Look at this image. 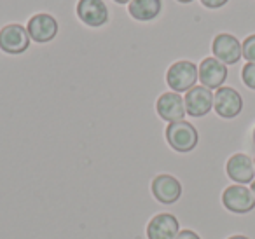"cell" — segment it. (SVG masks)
Listing matches in <instances>:
<instances>
[{
	"mask_svg": "<svg viewBox=\"0 0 255 239\" xmlns=\"http://www.w3.org/2000/svg\"><path fill=\"white\" fill-rule=\"evenodd\" d=\"M166 141L175 152L187 154L198 147L199 134L198 129L187 120H178V122H170L166 127Z\"/></svg>",
	"mask_w": 255,
	"mask_h": 239,
	"instance_id": "obj_1",
	"label": "cell"
},
{
	"mask_svg": "<svg viewBox=\"0 0 255 239\" xmlns=\"http://www.w3.org/2000/svg\"><path fill=\"white\" fill-rule=\"evenodd\" d=\"M199 81V72L192 61L180 60L175 61L166 72V82L173 93H187Z\"/></svg>",
	"mask_w": 255,
	"mask_h": 239,
	"instance_id": "obj_2",
	"label": "cell"
},
{
	"mask_svg": "<svg viewBox=\"0 0 255 239\" xmlns=\"http://www.w3.org/2000/svg\"><path fill=\"white\" fill-rule=\"evenodd\" d=\"M222 204L231 213L247 215L255 208V197L248 187L229 185L222 192Z\"/></svg>",
	"mask_w": 255,
	"mask_h": 239,
	"instance_id": "obj_3",
	"label": "cell"
},
{
	"mask_svg": "<svg viewBox=\"0 0 255 239\" xmlns=\"http://www.w3.org/2000/svg\"><path fill=\"white\" fill-rule=\"evenodd\" d=\"M213 109L222 119H234L243 110V98L234 88H219L213 95Z\"/></svg>",
	"mask_w": 255,
	"mask_h": 239,
	"instance_id": "obj_4",
	"label": "cell"
},
{
	"mask_svg": "<svg viewBox=\"0 0 255 239\" xmlns=\"http://www.w3.org/2000/svg\"><path fill=\"white\" fill-rule=\"evenodd\" d=\"M30 47V35L18 23L5 25L0 30V49L7 54H21Z\"/></svg>",
	"mask_w": 255,
	"mask_h": 239,
	"instance_id": "obj_5",
	"label": "cell"
},
{
	"mask_svg": "<svg viewBox=\"0 0 255 239\" xmlns=\"http://www.w3.org/2000/svg\"><path fill=\"white\" fill-rule=\"evenodd\" d=\"M213 58L222 61L224 65H236L243 56L241 42L231 33H219L212 42Z\"/></svg>",
	"mask_w": 255,
	"mask_h": 239,
	"instance_id": "obj_6",
	"label": "cell"
},
{
	"mask_svg": "<svg viewBox=\"0 0 255 239\" xmlns=\"http://www.w3.org/2000/svg\"><path fill=\"white\" fill-rule=\"evenodd\" d=\"M185 112L191 117H205L213 109V93L205 86H194L185 93Z\"/></svg>",
	"mask_w": 255,
	"mask_h": 239,
	"instance_id": "obj_7",
	"label": "cell"
},
{
	"mask_svg": "<svg viewBox=\"0 0 255 239\" xmlns=\"http://www.w3.org/2000/svg\"><path fill=\"white\" fill-rule=\"evenodd\" d=\"M26 32H28L30 39L35 40V42H51L58 35V21L51 14L40 12V14L30 18L28 25H26Z\"/></svg>",
	"mask_w": 255,
	"mask_h": 239,
	"instance_id": "obj_8",
	"label": "cell"
},
{
	"mask_svg": "<svg viewBox=\"0 0 255 239\" xmlns=\"http://www.w3.org/2000/svg\"><path fill=\"white\" fill-rule=\"evenodd\" d=\"M77 16L84 25L98 28L109 21V9L103 0H79Z\"/></svg>",
	"mask_w": 255,
	"mask_h": 239,
	"instance_id": "obj_9",
	"label": "cell"
},
{
	"mask_svg": "<svg viewBox=\"0 0 255 239\" xmlns=\"http://www.w3.org/2000/svg\"><path fill=\"white\" fill-rule=\"evenodd\" d=\"M157 116L166 122H178L185 117V103L178 93H164L156 102Z\"/></svg>",
	"mask_w": 255,
	"mask_h": 239,
	"instance_id": "obj_10",
	"label": "cell"
},
{
	"mask_svg": "<svg viewBox=\"0 0 255 239\" xmlns=\"http://www.w3.org/2000/svg\"><path fill=\"white\" fill-rule=\"evenodd\" d=\"M150 190L161 204H173L182 196V183L173 175H157L152 180Z\"/></svg>",
	"mask_w": 255,
	"mask_h": 239,
	"instance_id": "obj_11",
	"label": "cell"
},
{
	"mask_svg": "<svg viewBox=\"0 0 255 239\" xmlns=\"http://www.w3.org/2000/svg\"><path fill=\"white\" fill-rule=\"evenodd\" d=\"M226 173L234 183L238 185H247L255 180V168L254 161L247 154H234L229 157L226 164Z\"/></svg>",
	"mask_w": 255,
	"mask_h": 239,
	"instance_id": "obj_12",
	"label": "cell"
},
{
	"mask_svg": "<svg viewBox=\"0 0 255 239\" xmlns=\"http://www.w3.org/2000/svg\"><path fill=\"white\" fill-rule=\"evenodd\" d=\"M201 86L208 89H219L227 79V65L219 61L217 58H205L198 67Z\"/></svg>",
	"mask_w": 255,
	"mask_h": 239,
	"instance_id": "obj_13",
	"label": "cell"
},
{
	"mask_svg": "<svg viewBox=\"0 0 255 239\" xmlns=\"http://www.w3.org/2000/svg\"><path fill=\"white\" fill-rule=\"evenodd\" d=\"M180 232V224L171 213H159L150 218L147 224V238L149 239H175Z\"/></svg>",
	"mask_w": 255,
	"mask_h": 239,
	"instance_id": "obj_14",
	"label": "cell"
},
{
	"mask_svg": "<svg viewBox=\"0 0 255 239\" xmlns=\"http://www.w3.org/2000/svg\"><path fill=\"white\" fill-rule=\"evenodd\" d=\"M161 7H163L161 0H131L128 11L136 21H152L159 16Z\"/></svg>",
	"mask_w": 255,
	"mask_h": 239,
	"instance_id": "obj_15",
	"label": "cell"
},
{
	"mask_svg": "<svg viewBox=\"0 0 255 239\" xmlns=\"http://www.w3.org/2000/svg\"><path fill=\"white\" fill-rule=\"evenodd\" d=\"M241 49H243V58L248 63H255V33L243 40L241 44Z\"/></svg>",
	"mask_w": 255,
	"mask_h": 239,
	"instance_id": "obj_16",
	"label": "cell"
},
{
	"mask_svg": "<svg viewBox=\"0 0 255 239\" xmlns=\"http://www.w3.org/2000/svg\"><path fill=\"white\" fill-rule=\"evenodd\" d=\"M241 81L245 86L255 91V63H247L241 70Z\"/></svg>",
	"mask_w": 255,
	"mask_h": 239,
	"instance_id": "obj_17",
	"label": "cell"
},
{
	"mask_svg": "<svg viewBox=\"0 0 255 239\" xmlns=\"http://www.w3.org/2000/svg\"><path fill=\"white\" fill-rule=\"evenodd\" d=\"M229 0H201V4L208 9H220L222 5H226Z\"/></svg>",
	"mask_w": 255,
	"mask_h": 239,
	"instance_id": "obj_18",
	"label": "cell"
},
{
	"mask_svg": "<svg viewBox=\"0 0 255 239\" xmlns=\"http://www.w3.org/2000/svg\"><path fill=\"white\" fill-rule=\"evenodd\" d=\"M175 239H201L198 234H196L194 231H189V229H184V231H180L177 234V238Z\"/></svg>",
	"mask_w": 255,
	"mask_h": 239,
	"instance_id": "obj_19",
	"label": "cell"
},
{
	"mask_svg": "<svg viewBox=\"0 0 255 239\" xmlns=\"http://www.w3.org/2000/svg\"><path fill=\"white\" fill-rule=\"evenodd\" d=\"M227 239H248V238H247V236H240V234H238V236H231V238H227Z\"/></svg>",
	"mask_w": 255,
	"mask_h": 239,
	"instance_id": "obj_20",
	"label": "cell"
},
{
	"mask_svg": "<svg viewBox=\"0 0 255 239\" xmlns=\"http://www.w3.org/2000/svg\"><path fill=\"white\" fill-rule=\"evenodd\" d=\"M250 190H252V194H254V197H255V180L252 182V185H250Z\"/></svg>",
	"mask_w": 255,
	"mask_h": 239,
	"instance_id": "obj_21",
	"label": "cell"
},
{
	"mask_svg": "<svg viewBox=\"0 0 255 239\" xmlns=\"http://www.w3.org/2000/svg\"><path fill=\"white\" fill-rule=\"evenodd\" d=\"M114 2H117V4H128V2H131V0H114Z\"/></svg>",
	"mask_w": 255,
	"mask_h": 239,
	"instance_id": "obj_22",
	"label": "cell"
},
{
	"mask_svg": "<svg viewBox=\"0 0 255 239\" xmlns=\"http://www.w3.org/2000/svg\"><path fill=\"white\" fill-rule=\"evenodd\" d=\"M180 4H189V2H192V0H178Z\"/></svg>",
	"mask_w": 255,
	"mask_h": 239,
	"instance_id": "obj_23",
	"label": "cell"
},
{
	"mask_svg": "<svg viewBox=\"0 0 255 239\" xmlns=\"http://www.w3.org/2000/svg\"><path fill=\"white\" fill-rule=\"evenodd\" d=\"M252 138H254V143H255V127H254V133H252Z\"/></svg>",
	"mask_w": 255,
	"mask_h": 239,
	"instance_id": "obj_24",
	"label": "cell"
},
{
	"mask_svg": "<svg viewBox=\"0 0 255 239\" xmlns=\"http://www.w3.org/2000/svg\"><path fill=\"white\" fill-rule=\"evenodd\" d=\"M254 168H255V157H254Z\"/></svg>",
	"mask_w": 255,
	"mask_h": 239,
	"instance_id": "obj_25",
	"label": "cell"
}]
</instances>
